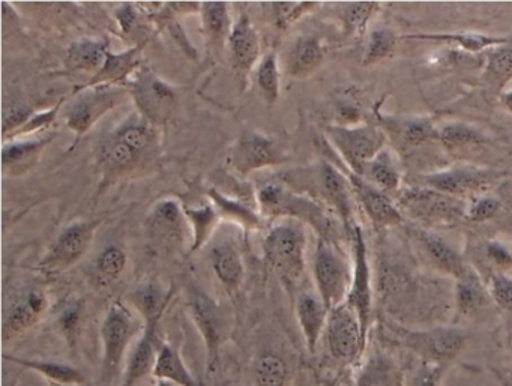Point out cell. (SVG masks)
<instances>
[{"mask_svg":"<svg viewBox=\"0 0 512 386\" xmlns=\"http://www.w3.org/2000/svg\"><path fill=\"white\" fill-rule=\"evenodd\" d=\"M296 316H298L299 326L304 335L305 346H307L308 352L314 355L323 334H325L329 316L328 307L320 298L319 293L313 292V290H304L296 299Z\"/></svg>","mask_w":512,"mask_h":386,"instance_id":"cb8c5ba5","label":"cell"},{"mask_svg":"<svg viewBox=\"0 0 512 386\" xmlns=\"http://www.w3.org/2000/svg\"><path fill=\"white\" fill-rule=\"evenodd\" d=\"M503 382V385H508V383H511V385L509 386H512V380H502Z\"/></svg>","mask_w":512,"mask_h":386,"instance_id":"91938a15","label":"cell"},{"mask_svg":"<svg viewBox=\"0 0 512 386\" xmlns=\"http://www.w3.org/2000/svg\"><path fill=\"white\" fill-rule=\"evenodd\" d=\"M491 301L512 317V278L503 272H496L488 280Z\"/></svg>","mask_w":512,"mask_h":386,"instance_id":"681fc988","label":"cell"},{"mask_svg":"<svg viewBox=\"0 0 512 386\" xmlns=\"http://www.w3.org/2000/svg\"><path fill=\"white\" fill-rule=\"evenodd\" d=\"M416 38H425V40L445 41V43L457 44L463 47L467 52H481L493 47L505 46L508 44L506 38L485 37L478 34H451V35H418Z\"/></svg>","mask_w":512,"mask_h":386,"instance_id":"c3c4849f","label":"cell"},{"mask_svg":"<svg viewBox=\"0 0 512 386\" xmlns=\"http://www.w3.org/2000/svg\"><path fill=\"white\" fill-rule=\"evenodd\" d=\"M142 160V155L134 151L124 140L119 139L116 134L110 133L101 143L100 166L109 179L130 172Z\"/></svg>","mask_w":512,"mask_h":386,"instance_id":"d6a6232c","label":"cell"},{"mask_svg":"<svg viewBox=\"0 0 512 386\" xmlns=\"http://www.w3.org/2000/svg\"><path fill=\"white\" fill-rule=\"evenodd\" d=\"M53 134L37 140H16L5 143L2 149L4 175L20 176L34 169L43 155L44 149L52 143Z\"/></svg>","mask_w":512,"mask_h":386,"instance_id":"4316f807","label":"cell"},{"mask_svg":"<svg viewBox=\"0 0 512 386\" xmlns=\"http://www.w3.org/2000/svg\"><path fill=\"white\" fill-rule=\"evenodd\" d=\"M446 370L448 368L440 365L419 364L410 379L409 386H440Z\"/></svg>","mask_w":512,"mask_h":386,"instance_id":"f5cc1de1","label":"cell"},{"mask_svg":"<svg viewBox=\"0 0 512 386\" xmlns=\"http://www.w3.org/2000/svg\"><path fill=\"white\" fill-rule=\"evenodd\" d=\"M116 20H118L119 28L125 35H134L137 29H140V13L133 5L125 4L116 11Z\"/></svg>","mask_w":512,"mask_h":386,"instance_id":"11a10c76","label":"cell"},{"mask_svg":"<svg viewBox=\"0 0 512 386\" xmlns=\"http://www.w3.org/2000/svg\"><path fill=\"white\" fill-rule=\"evenodd\" d=\"M251 373L257 386H286L290 368L286 359L277 353L266 352L254 359Z\"/></svg>","mask_w":512,"mask_h":386,"instance_id":"ab89813d","label":"cell"},{"mask_svg":"<svg viewBox=\"0 0 512 386\" xmlns=\"http://www.w3.org/2000/svg\"><path fill=\"white\" fill-rule=\"evenodd\" d=\"M377 10L374 2H358V4H347L341 7V23H343L344 34L347 37L364 34L368 20Z\"/></svg>","mask_w":512,"mask_h":386,"instance_id":"7dc6e473","label":"cell"},{"mask_svg":"<svg viewBox=\"0 0 512 386\" xmlns=\"http://www.w3.org/2000/svg\"><path fill=\"white\" fill-rule=\"evenodd\" d=\"M203 32L214 49H223L229 43L232 32L230 7L226 2H203L200 4Z\"/></svg>","mask_w":512,"mask_h":386,"instance_id":"e575fe53","label":"cell"},{"mask_svg":"<svg viewBox=\"0 0 512 386\" xmlns=\"http://www.w3.org/2000/svg\"><path fill=\"white\" fill-rule=\"evenodd\" d=\"M397 206L401 214L425 224L457 223L467 212L463 199L425 187L404 191Z\"/></svg>","mask_w":512,"mask_h":386,"instance_id":"9c48e42d","label":"cell"},{"mask_svg":"<svg viewBox=\"0 0 512 386\" xmlns=\"http://www.w3.org/2000/svg\"><path fill=\"white\" fill-rule=\"evenodd\" d=\"M454 298L457 317H463V319L478 316L491 301L487 284L482 283L473 269L466 277L455 281Z\"/></svg>","mask_w":512,"mask_h":386,"instance_id":"1f68e13d","label":"cell"},{"mask_svg":"<svg viewBox=\"0 0 512 386\" xmlns=\"http://www.w3.org/2000/svg\"><path fill=\"white\" fill-rule=\"evenodd\" d=\"M484 142V136L467 124H449L440 130V143L452 151L481 146Z\"/></svg>","mask_w":512,"mask_h":386,"instance_id":"ee69618b","label":"cell"},{"mask_svg":"<svg viewBox=\"0 0 512 386\" xmlns=\"http://www.w3.org/2000/svg\"><path fill=\"white\" fill-rule=\"evenodd\" d=\"M143 46H134L122 53H107L106 62L85 85L79 86L73 95L95 88H125L131 77L143 67Z\"/></svg>","mask_w":512,"mask_h":386,"instance_id":"ffe728a7","label":"cell"},{"mask_svg":"<svg viewBox=\"0 0 512 386\" xmlns=\"http://www.w3.org/2000/svg\"><path fill=\"white\" fill-rule=\"evenodd\" d=\"M349 181L353 194L359 205L364 209L367 217L373 223L374 229L382 230L388 227L398 226L403 223V214L397 205H394L388 194L374 187L365 179L359 178L355 173L349 172Z\"/></svg>","mask_w":512,"mask_h":386,"instance_id":"44dd1931","label":"cell"},{"mask_svg":"<svg viewBox=\"0 0 512 386\" xmlns=\"http://www.w3.org/2000/svg\"><path fill=\"white\" fill-rule=\"evenodd\" d=\"M395 49H397V37L394 32L386 28L374 29L368 35L362 62L365 67L379 64L394 55Z\"/></svg>","mask_w":512,"mask_h":386,"instance_id":"7bdbcfd3","label":"cell"},{"mask_svg":"<svg viewBox=\"0 0 512 386\" xmlns=\"http://www.w3.org/2000/svg\"><path fill=\"white\" fill-rule=\"evenodd\" d=\"M145 322L131 311L124 302L116 301L110 305L109 311L101 323V385L113 386L118 382L127 362L128 353L134 341L142 335Z\"/></svg>","mask_w":512,"mask_h":386,"instance_id":"277c9868","label":"cell"},{"mask_svg":"<svg viewBox=\"0 0 512 386\" xmlns=\"http://www.w3.org/2000/svg\"><path fill=\"white\" fill-rule=\"evenodd\" d=\"M317 7H319L317 2H272L269 10H271L274 25L281 31H286Z\"/></svg>","mask_w":512,"mask_h":386,"instance_id":"bcb514c9","label":"cell"},{"mask_svg":"<svg viewBox=\"0 0 512 386\" xmlns=\"http://www.w3.org/2000/svg\"><path fill=\"white\" fill-rule=\"evenodd\" d=\"M127 97H130L127 88H95L82 92V97L65 113V124L76 134V143Z\"/></svg>","mask_w":512,"mask_h":386,"instance_id":"9a60e30c","label":"cell"},{"mask_svg":"<svg viewBox=\"0 0 512 386\" xmlns=\"http://www.w3.org/2000/svg\"><path fill=\"white\" fill-rule=\"evenodd\" d=\"M211 263L221 286L230 296H235L241 289L245 275L244 262L239 251L233 245L223 242L212 250Z\"/></svg>","mask_w":512,"mask_h":386,"instance_id":"4dcf8cb0","label":"cell"},{"mask_svg":"<svg viewBox=\"0 0 512 386\" xmlns=\"http://www.w3.org/2000/svg\"><path fill=\"white\" fill-rule=\"evenodd\" d=\"M154 377L157 380H164V382L176 386H202L199 380L191 374L190 368L185 364L178 347L170 343H164V341L161 344Z\"/></svg>","mask_w":512,"mask_h":386,"instance_id":"d590c367","label":"cell"},{"mask_svg":"<svg viewBox=\"0 0 512 386\" xmlns=\"http://www.w3.org/2000/svg\"><path fill=\"white\" fill-rule=\"evenodd\" d=\"M188 308H190L194 325L205 343L208 370L212 373L220 364L221 349L229 335L226 316L218 302L202 290H191L188 295Z\"/></svg>","mask_w":512,"mask_h":386,"instance_id":"8fae6325","label":"cell"},{"mask_svg":"<svg viewBox=\"0 0 512 386\" xmlns=\"http://www.w3.org/2000/svg\"><path fill=\"white\" fill-rule=\"evenodd\" d=\"M355 175L370 182L383 193H394L401 185L400 172L388 151L380 152L374 160L364 164Z\"/></svg>","mask_w":512,"mask_h":386,"instance_id":"74e56055","label":"cell"},{"mask_svg":"<svg viewBox=\"0 0 512 386\" xmlns=\"http://www.w3.org/2000/svg\"><path fill=\"white\" fill-rule=\"evenodd\" d=\"M137 113L155 128L166 127L178 109V92L143 65L127 83Z\"/></svg>","mask_w":512,"mask_h":386,"instance_id":"8992f818","label":"cell"},{"mask_svg":"<svg viewBox=\"0 0 512 386\" xmlns=\"http://www.w3.org/2000/svg\"><path fill=\"white\" fill-rule=\"evenodd\" d=\"M161 344L163 341L158 338V326L145 325L142 335L137 338L128 353L121 386H136L140 380L145 379L149 374H154Z\"/></svg>","mask_w":512,"mask_h":386,"instance_id":"7402d4cb","label":"cell"},{"mask_svg":"<svg viewBox=\"0 0 512 386\" xmlns=\"http://www.w3.org/2000/svg\"><path fill=\"white\" fill-rule=\"evenodd\" d=\"M313 277L316 292L329 311L346 302L352 286L353 268L338 245L319 238L314 251Z\"/></svg>","mask_w":512,"mask_h":386,"instance_id":"ba28073f","label":"cell"},{"mask_svg":"<svg viewBox=\"0 0 512 386\" xmlns=\"http://www.w3.org/2000/svg\"><path fill=\"white\" fill-rule=\"evenodd\" d=\"M187 223L184 206L178 200H160L152 206L146 217L149 244L157 253H178L184 248L187 239Z\"/></svg>","mask_w":512,"mask_h":386,"instance_id":"30bf717a","label":"cell"},{"mask_svg":"<svg viewBox=\"0 0 512 386\" xmlns=\"http://www.w3.org/2000/svg\"><path fill=\"white\" fill-rule=\"evenodd\" d=\"M128 256L121 247L110 245L98 254L94 263L95 280L100 286L116 283L127 268Z\"/></svg>","mask_w":512,"mask_h":386,"instance_id":"b9f144b4","label":"cell"},{"mask_svg":"<svg viewBox=\"0 0 512 386\" xmlns=\"http://www.w3.org/2000/svg\"><path fill=\"white\" fill-rule=\"evenodd\" d=\"M382 127L386 128L389 134L394 137L400 148L413 149L424 143L437 140L440 142V130L434 127L428 119L422 118H382Z\"/></svg>","mask_w":512,"mask_h":386,"instance_id":"83f0119b","label":"cell"},{"mask_svg":"<svg viewBox=\"0 0 512 386\" xmlns=\"http://www.w3.org/2000/svg\"><path fill=\"white\" fill-rule=\"evenodd\" d=\"M382 337L415 355L422 364L446 368L461 355L467 344L466 331L458 326L410 329L392 320L382 323Z\"/></svg>","mask_w":512,"mask_h":386,"instance_id":"7a4b0ae2","label":"cell"},{"mask_svg":"<svg viewBox=\"0 0 512 386\" xmlns=\"http://www.w3.org/2000/svg\"><path fill=\"white\" fill-rule=\"evenodd\" d=\"M286 161L287 155L283 148L274 139L259 131L242 133L229 155L230 167L241 176L280 166Z\"/></svg>","mask_w":512,"mask_h":386,"instance_id":"e0dca14e","label":"cell"},{"mask_svg":"<svg viewBox=\"0 0 512 386\" xmlns=\"http://www.w3.org/2000/svg\"><path fill=\"white\" fill-rule=\"evenodd\" d=\"M508 173L499 170L479 169L473 166H458L442 172L421 176V187L431 188L439 193L461 199L475 196L493 188Z\"/></svg>","mask_w":512,"mask_h":386,"instance_id":"5bb4252c","label":"cell"},{"mask_svg":"<svg viewBox=\"0 0 512 386\" xmlns=\"http://www.w3.org/2000/svg\"><path fill=\"white\" fill-rule=\"evenodd\" d=\"M325 62V49L319 38L304 35L293 41L287 52L284 71L290 79L302 80L316 73Z\"/></svg>","mask_w":512,"mask_h":386,"instance_id":"484cf974","label":"cell"},{"mask_svg":"<svg viewBox=\"0 0 512 386\" xmlns=\"http://www.w3.org/2000/svg\"><path fill=\"white\" fill-rule=\"evenodd\" d=\"M230 61L239 74H248L262 59V40L256 25L247 14L233 23L229 43Z\"/></svg>","mask_w":512,"mask_h":386,"instance_id":"603a6c76","label":"cell"},{"mask_svg":"<svg viewBox=\"0 0 512 386\" xmlns=\"http://www.w3.org/2000/svg\"><path fill=\"white\" fill-rule=\"evenodd\" d=\"M347 386H406V371L386 347L374 346L353 368Z\"/></svg>","mask_w":512,"mask_h":386,"instance_id":"d6986e66","label":"cell"},{"mask_svg":"<svg viewBox=\"0 0 512 386\" xmlns=\"http://www.w3.org/2000/svg\"><path fill=\"white\" fill-rule=\"evenodd\" d=\"M352 239L353 277L346 302L358 314L362 331H364V335L368 340L371 325H373L374 293L370 263H368L367 244H365L364 233H362L361 227H353Z\"/></svg>","mask_w":512,"mask_h":386,"instance_id":"2e32d148","label":"cell"},{"mask_svg":"<svg viewBox=\"0 0 512 386\" xmlns=\"http://www.w3.org/2000/svg\"><path fill=\"white\" fill-rule=\"evenodd\" d=\"M326 134L352 173L385 151V133L376 125L355 128L332 125L326 128Z\"/></svg>","mask_w":512,"mask_h":386,"instance_id":"7c38bea8","label":"cell"},{"mask_svg":"<svg viewBox=\"0 0 512 386\" xmlns=\"http://www.w3.org/2000/svg\"><path fill=\"white\" fill-rule=\"evenodd\" d=\"M100 224V220L76 221L65 227L50 245L38 268L49 275L68 271L88 253Z\"/></svg>","mask_w":512,"mask_h":386,"instance_id":"4fadbf2b","label":"cell"},{"mask_svg":"<svg viewBox=\"0 0 512 386\" xmlns=\"http://www.w3.org/2000/svg\"><path fill=\"white\" fill-rule=\"evenodd\" d=\"M284 181L290 190L305 194L332 209L347 232L353 230V194L349 176L343 175L328 161H320L308 170L287 173Z\"/></svg>","mask_w":512,"mask_h":386,"instance_id":"3957f363","label":"cell"},{"mask_svg":"<svg viewBox=\"0 0 512 386\" xmlns=\"http://www.w3.org/2000/svg\"><path fill=\"white\" fill-rule=\"evenodd\" d=\"M487 256L497 268L508 269L512 266V253L500 242H488Z\"/></svg>","mask_w":512,"mask_h":386,"instance_id":"9f6ffc18","label":"cell"},{"mask_svg":"<svg viewBox=\"0 0 512 386\" xmlns=\"http://www.w3.org/2000/svg\"><path fill=\"white\" fill-rule=\"evenodd\" d=\"M487 82L493 88L502 89L512 77V47L500 46L488 53Z\"/></svg>","mask_w":512,"mask_h":386,"instance_id":"f6af8a7d","label":"cell"},{"mask_svg":"<svg viewBox=\"0 0 512 386\" xmlns=\"http://www.w3.org/2000/svg\"><path fill=\"white\" fill-rule=\"evenodd\" d=\"M323 335L329 355L341 367L355 368L367 352L368 340L358 314L347 302L329 311Z\"/></svg>","mask_w":512,"mask_h":386,"instance_id":"52a82bcc","label":"cell"},{"mask_svg":"<svg viewBox=\"0 0 512 386\" xmlns=\"http://www.w3.org/2000/svg\"><path fill=\"white\" fill-rule=\"evenodd\" d=\"M107 53H109L107 41L92 40V38L76 41L71 44L65 55V70L71 74L95 76L106 62Z\"/></svg>","mask_w":512,"mask_h":386,"instance_id":"f546056e","label":"cell"},{"mask_svg":"<svg viewBox=\"0 0 512 386\" xmlns=\"http://www.w3.org/2000/svg\"><path fill=\"white\" fill-rule=\"evenodd\" d=\"M157 386H173L172 383L164 382V380H158Z\"/></svg>","mask_w":512,"mask_h":386,"instance_id":"680465c9","label":"cell"},{"mask_svg":"<svg viewBox=\"0 0 512 386\" xmlns=\"http://www.w3.org/2000/svg\"><path fill=\"white\" fill-rule=\"evenodd\" d=\"M499 208V200L494 199V197H478L473 205L467 208L466 218L475 221V223H482V221L493 218L499 212Z\"/></svg>","mask_w":512,"mask_h":386,"instance_id":"db71d44e","label":"cell"},{"mask_svg":"<svg viewBox=\"0 0 512 386\" xmlns=\"http://www.w3.org/2000/svg\"><path fill=\"white\" fill-rule=\"evenodd\" d=\"M185 217L193 230V244H191V253H196L200 248L208 244L209 239L214 235L220 224L221 217L215 206L205 205L199 208L184 206Z\"/></svg>","mask_w":512,"mask_h":386,"instance_id":"f35d334b","label":"cell"},{"mask_svg":"<svg viewBox=\"0 0 512 386\" xmlns=\"http://www.w3.org/2000/svg\"><path fill=\"white\" fill-rule=\"evenodd\" d=\"M80 316H82V302L70 301L64 305L61 313H59L58 323L61 331L64 332L67 340L71 344L76 341L77 331L80 326Z\"/></svg>","mask_w":512,"mask_h":386,"instance_id":"816d5d0a","label":"cell"},{"mask_svg":"<svg viewBox=\"0 0 512 386\" xmlns=\"http://www.w3.org/2000/svg\"><path fill=\"white\" fill-rule=\"evenodd\" d=\"M49 310V298L46 290L40 286L26 287L17 293L5 307L2 334L4 341L14 340L37 325Z\"/></svg>","mask_w":512,"mask_h":386,"instance_id":"ac0fdd59","label":"cell"},{"mask_svg":"<svg viewBox=\"0 0 512 386\" xmlns=\"http://www.w3.org/2000/svg\"><path fill=\"white\" fill-rule=\"evenodd\" d=\"M254 79L263 100L269 107L277 104L281 91V71L277 55L274 52L262 56L257 67L254 68Z\"/></svg>","mask_w":512,"mask_h":386,"instance_id":"60d3db41","label":"cell"},{"mask_svg":"<svg viewBox=\"0 0 512 386\" xmlns=\"http://www.w3.org/2000/svg\"><path fill=\"white\" fill-rule=\"evenodd\" d=\"M307 236L295 223H280L269 229L263 241L266 262L287 283L295 284L304 275Z\"/></svg>","mask_w":512,"mask_h":386,"instance_id":"5b68a950","label":"cell"},{"mask_svg":"<svg viewBox=\"0 0 512 386\" xmlns=\"http://www.w3.org/2000/svg\"><path fill=\"white\" fill-rule=\"evenodd\" d=\"M65 100H67V98H61V101H58L52 109L44 110V112L41 113H34L32 118L29 119L23 127H20L19 130L10 134L7 139H4V142H8L10 137L14 140L17 139V137L29 136V134L41 133V131L47 130V128L56 121V118H58Z\"/></svg>","mask_w":512,"mask_h":386,"instance_id":"f907efd6","label":"cell"},{"mask_svg":"<svg viewBox=\"0 0 512 386\" xmlns=\"http://www.w3.org/2000/svg\"><path fill=\"white\" fill-rule=\"evenodd\" d=\"M208 197L220 214L221 220L232 221L244 230L262 229V217L241 200L230 199L215 188L208 191Z\"/></svg>","mask_w":512,"mask_h":386,"instance_id":"8d00e7d4","label":"cell"},{"mask_svg":"<svg viewBox=\"0 0 512 386\" xmlns=\"http://www.w3.org/2000/svg\"><path fill=\"white\" fill-rule=\"evenodd\" d=\"M260 211L268 217H287L304 221L319 238L340 247L344 232H347L340 218L332 214L331 209L305 194L296 193L283 184L266 182L260 185L256 194Z\"/></svg>","mask_w":512,"mask_h":386,"instance_id":"6da1fadb","label":"cell"},{"mask_svg":"<svg viewBox=\"0 0 512 386\" xmlns=\"http://www.w3.org/2000/svg\"><path fill=\"white\" fill-rule=\"evenodd\" d=\"M416 241L421 247L422 254L427 257V262L442 274L449 275L455 281L466 277L472 269L464 262L463 256L440 236L425 230H416Z\"/></svg>","mask_w":512,"mask_h":386,"instance_id":"d4e9b609","label":"cell"},{"mask_svg":"<svg viewBox=\"0 0 512 386\" xmlns=\"http://www.w3.org/2000/svg\"><path fill=\"white\" fill-rule=\"evenodd\" d=\"M4 358L13 362V364L26 368V370L41 374L56 386L80 385V383L85 382V374L79 368L65 364V362L50 361V359L47 361V359L19 358V356L8 355H4Z\"/></svg>","mask_w":512,"mask_h":386,"instance_id":"836d02e7","label":"cell"},{"mask_svg":"<svg viewBox=\"0 0 512 386\" xmlns=\"http://www.w3.org/2000/svg\"><path fill=\"white\" fill-rule=\"evenodd\" d=\"M173 290L158 281H146L131 292L130 302L145 325H160L161 317L172 299Z\"/></svg>","mask_w":512,"mask_h":386,"instance_id":"f1b7e54d","label":"cell"},{"mask_svg":"<svg viewBox=\"0 0 512 386\" xmlns=\"http://www.w3.org/2000/svg\"><path fill=\"white\" fill-rule=\"evenodd\" d=\"M503 104H505L506 109L512 113V89L503 95Z\"/></svg>","mask_w":512,"mask_h":386,"instance_id":"6f0895ef","label":"cell"}]
</instances>
